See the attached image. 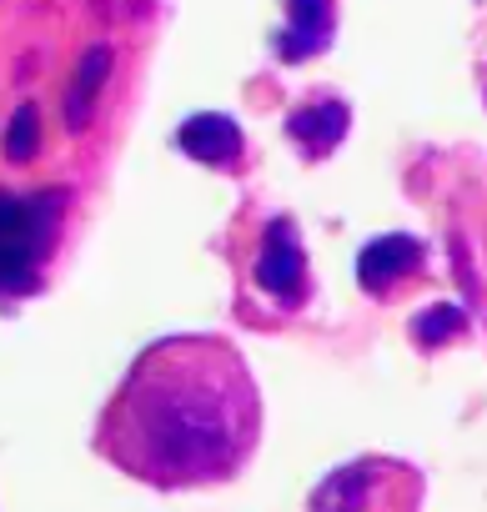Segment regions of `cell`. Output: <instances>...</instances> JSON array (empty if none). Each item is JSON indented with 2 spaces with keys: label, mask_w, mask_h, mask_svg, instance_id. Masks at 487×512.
<instances>
[{
  "label": "cell",
  "mask_w": 487,
  "mask_h": 512,
  "mask_svg": "<svg viewBox=\"0 0 487 512\" xmlns=\"http://www.w3.org/2000/svg\"><path fill=\"white\" fill-rule=\"evenodd\" d=\"M262 442V392L221 337L146 347L96 422V452L156 492L221 487L247 472Z\"/></svg>",
  "instance_id": "obj_1"
},
{
  "label": "cell",
  "mask_w": 487,
  "mask_h": 512,
  "mask_svg": "<svg viewBox=\"0 0 487 512\" xmlns=\"http://www.w3.org/2000/svg\"><path fill=\"white\" fill-rule=\"evenodd\" d=\"M257 287L262 297H272L282 312H297L312 292V277H307V256H302V236L292 221H267L262 231V256H257Z\"/></svg>",
  "instance_id": "obj_2"
},
{
  "label": "cell",
  "mask_w": 487,
  "mask_h": 512,
  "mask_svg": "<svg viewBox=\"0 0 487 512\" xmlns=\"http://www.w3.org/2000/svg\"><path fill=\"white\" fill-rule=\"evenodd\" d=\"M176 141L201 166H241V156H247V141H241L236 121H226V116H191Z\"/></svg>",
  "instance_id": "obj_3"
},
{
  "label": "cell",
  "mask_w": 487,
  "mask_h": 512,
  "mask_svg": "<svg viewBox=\"0 0 487 512\" xmlns=\"http://www.w3.org/2000/svg\"><path fill=\"white\" fill-rule=\"evenodd\" d=\"M407 267H422V246L407 241V236H387V241H377V246L362 251V287H372V292L387 297L392 277L407 272Z\"/></svg>",
  "instance_id": "obj_4"
},
{
  "label": "cell",
  "mask_w": 487,
  "mask_h": 512,
  "mask_svg": "<svg viewBox=\"0 0 487 512\" xmlns=\"http://www.w3.org/2000/svg\"><path fill=\"white\" fill-rule=\"evenodd\" d=\"M287 131H292V141H297L302 151L312 146V136H322L317 151L327 156V151L342 141V131H347V106H342V101H317V106L297 111V116L287 121Z\"/></svg>",
  "instance_id": "obj_5"
},
{
  "label": "cell",
  "mask_w": 487,
  "mask_h": 512,
  "mask_svg": "<svg viewBox=\"0 0 487 512\" xmlns=\"http://www.w3.org/2000/svg\"><path fill=\"white\" fill-rule=\"evenodd\" d=\"M297 6V36H287L282 41V61H302V56H312L332 31H337V0H312V6H302V0H292Z\"/></svg>",
  "instance_id": "obj_6"
}]
</instances>
